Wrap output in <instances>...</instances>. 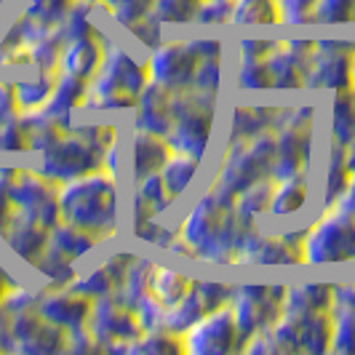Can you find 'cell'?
I'll return each instance as SVG.
<instances>
[{
	"label": "cell",
	"instance_id": "cell-33",
	"mask_svg": "<svg viewBox=\"0 0 355 355\" xmlns=\"http://www.w3.org/2000/svg\"><path fill=\"white\" fill-rule=\"evenodd\" d=\"M125 350H134V353H182L184 350V342L182 334H174L168 329H153V331H142L134 342L125 345Z\"/></svg>",
	"mask_w": 355,
	"mask_h": 355
},
{
	"label": "cell",
	"instance_id": "cell-9",
	"mask_svg": "<svg viewBox=\"0 0 355 355\" xmlns=\"http://www.w3.org/2000/svg\"><path fill=\"white\" fill-rule=\"evenodd\" d=\"M89 331L96 347L102 350H125L128 342L142 334V323L137 318V313L128 307L125 302H121V297H102L94 300L89 315Z\"/></svg>",
	"mask_w": 355,
	"mask_h": 355
},
{
	"label": "cell",
	"instance_id": "cell-42",
	"mask_svg": "<svg viewBox=\"0 0 355 355\" xmlns=\"http://www.w3.org/2000/svg\"><path fill=\"white\" fill-rule=\"evenodd\" d=\"M187 49L196 53V59L222 56V43H219V40H203V37H196V40H187Z\"/></svg>",
	"mask_w": 355,
	"mask_h": 355
},
{
	"label": "cell",
	"instance_id": "cell-30",
	"mask_svg": "<svg viewBox=\"0 0 355 355\" xmlns=\"http://www.w3.org/2000/svg\"><path fill=\"white\" fill-rule=\"evenodd\" d=\"M232 24H275L281 21L278 0H232Z\"/></svg>",
	"mask_w": 355,
	"mask_h": 355
},
{
	"label": "cell",
	"instance_id": "cell-5",
	"mask_svg": "<svg viewBox=\"0 0 355 355\" xmlns=\"http://www.w3.org/2000/svg\"><path fill=\"white\" fill-rule=\"evenodd\" d=\"M302 265L350 262L355 259V214L329 206L318 222L302 235Z\"/></svg>",
	"mask_w": 355,
	"mask_h": 355
},
{
	"label": "cell",
	"instance_id": "cell-24",
	"mask_svg": "<svg viewBox=\"0 0 355 355\" xmlns=\"http://www.w3.org/2000/svg\"><path fill=\"white\" fill-rule=\"evenodd\" d=\"M8 243L27 262H40L43 254H46V246H49V227H43L37 222H30V219H21L17 227L11 225Z\"/></svg>",
	"mask_w": 355,
	"mask_h": 355
},
{
	"label": "cell",
	"instance_id": "cell-26",
	"mask_svg": "<svg viewBox=\"0 0 355 355\" xmlns=\"http://www.w3.org/2000/svg\"><path fill=\"white\" fill-rule=\"evenodd\" d=\"M304 200H307V184H304L302 177L275 179L267 214H272V216H278V219H281V216H291V214L302 211Z\"/></svg>",
	"mask_w": 355,
	"mask_h": 355
},
{
	"label": "cell",
	"instance_id": "cell-4",
	"mask_svg": "<svg viewBox=\"0 0 355 355\" xmlns=\"http://www.w3.org/2000/svg\"><path fill=\"white\" fill-rule=\"evenodd\" d=\"M147 64L123 49L105 53L96 75L89 80L86 105L96 110H125L137 105V96L147 86Z\"/></svg>",
	"mask_w": 355,
	"mask_h": 355
},
{
	"label": "cell",
	"instance_id": "cell-17",
	"mask_svg": "<svg viewBox=\"0 0 355 355\" xmlns=\"http://www.w3.org/2000/svg\"><path fill=\"white\" fill-rule=\"evenodd\" d=\"M86 94H89V80L86 78H78V75H64L59 80H53V91L49 96L46 107L40 110L49 121L59 125V128H67L72 112L78 107L86 105Z\"/></svg>",
	"mask_w": 355,
	"mask_h": 355
},
{
	"label": "cell",
	"instance_id": "cell-11",
	"mask_svg": "<svg viewBox=\"0 0 355 355\" xmlns=\"http://www.w3.org/2000/svg\"><path fill=\"white\" fill-rule=\"evenodd\" d=\"M184 350L196 355H222L238 350V326L232 318L230 302L203 313L200 318L182 334Z\"/></svg>",
	"mask_w": 355,
	"mask_h": 355
},
{
	"label": "cell",
	"instance_id": "cell-6",
	"mask_svg": "<svg viewBox=\"0 0 355 355\" xmlns=\"http://www.w3.org/2000/svg\"><path fill=\"white\" fill-rule=\"evenodd\" d=\"M214 128V96L211 94H182L174 99V121L166 134V142L174 153L203 158Z\"/></svg>",
	"mask_w": 355,
	"mask_h": 355
},
{
	"label": "cell",
	"instance_id": "cell-27",
	"mask_svg": "<svg viewBox=\"0 0 355 355\" xmlns=\"http://www.w3.org/2000/svg\"><path fill=\"white\" fill-rule=\"evenodd\" d=\"M329 125H331V142L342 147L355 142V89L339 91V96L331 105Z\"/></svg>",
	"mask_w": 355,
	"mask_h": 355
},
{
	"label": "cell",
	"instance_id": "cell-44",
	"mask_svg": "<svg viewBox=\"0 0 355 355\" xmlns=\"http://www.w3.org/2000/svg\"><path fill=\"white\" fill-rule=\"evenodd\" d=\"M345 163H347V171H350V177L355 174V142H350L345 147Z\"/></svg>",
	"mask_w": 355,
	"mask_h": 355
},
{
	"label": "cell",
	"instance_id": "cell-37",
	"mask_svg": "<svg viewBox=\"0 0 355 355\" xmlns=\"http://www.w3.org/2000/svg\"><path fill=\"white\" fill-rule=\"evenodd\" d=\"M238 86L241 89H270V70H267V56H241V70H238Z\"/></svg>",
	"mask_w": 355,
	"mask_h": 355
},
{
	"label": "cell",
	"instance_id": "cell-34",
	"mask_svg": "<svg viewBox=\"0 0 355 355\" xmlns=\"http://www.w3.org/2000/svg\"><path fill=\"white\" fill-rule=\"evenodd\" d=\"M267 128H270V112H267V110L238 107L230 123V142L251 139V137H257V134H265Z\"/></svg>",
	"mask_w": 355,
	"mask_h": 355
},
{
	"label": "cell",
	"instance_id": "cell-18",
	"mask_svg": "<svg viewBox=\"0 0 355 355\" xmlns=\"http://www.w3.org/2000/svg\"><path fill=\"white\" fill-rule=\"evenodd\" d=\"M331 350L355 353V286H334L331 300Z\"/></svg>",
	"mask_w": 355,
	"mask_h": 355
},
{
	"label": "cell",
	"instance_id": "cell-2",
	"mask_svg": "<svg viewBox=\"0 0 355 355\" xmlns=\"http://www.w3.org/2000/svg\"><path fill=\"white\" fill-rule=\"evenodd\" d=\"M241 225L243 219L235 214V209L225 206L214 193H209L187 211L177 235L196 259L225 265L235 257Z\"/></svg>",
	"mask_w": 355,
	"mask_h": 355
},
{
	"label": "cell",
	"instance_id": "cell-14",
	"mask_svg": "<svg viewBox=\"0 0 355 355\" xmlns=\"http://www.w3.org/2000/svg\"><path fill=\"white\" fill-rule=\"evenodd\" d=\"M313 40H286L267 53V70L275 89H302L307 80V64Z\"/></svg>",
	"mask_w": 355,
	"mask_h": 355
},
{
	"label": "cell",
	"instance_id": "cell-43",
	"mask_svg": "<svg viewBox=\"0 0 355 355\" xmlns=\"http://www.w3.org/2000/svg\"><path fill=\"white\" fill-rule=\"evenodd\" d=\"M334 206L342 209V211H347V214H355V174L350 177L347 187H345V193H342V198H339Z\"/></svg>",
	"mask_w": 355,
	"mask_h": 355
},
{
	"label": "cell",
	"instance_id": "cell-45",
	"mask_svg": "<svg viewBox=\"0 0 355 355\" xmlns=\"http://www.w3.org/2000/svg\"><path fill=\"white\" fill-rule=\"evenodd\" d=\"M0 300H6V286H3V272H0Z\"/></svg>",
	"mask_w": 355,
	"mask_h": 355
},
{
	"label": "cell",
	"instance_id": "cell-13",
	"mask_svg": "<svg viewBox=\"0 0 355 355\" xmlns=\"http://www.w3.org/2000/svg\"><path fill=\"white\" fill-rule=\"evenodd\" d=\"M198 59L187 43H160L147 62V78L168 91H184L196 80Z\"/></svg>",
	"mask_w": 355,
	"mask_h": 355
},
{
	"label": "cell",
	"instance_id": "cell-3",
	"mask_svg": "<svg viewBox=\"0 0 355 355\" xmlns=\"http://www.w3.org/2000/svg\"><path fill=\"white\" fill-rule=\"evenodd\" d=\"M272 158H275V137H270L267 131L251 139L230 142L211 193L232 209L238 193H243L246 187L262 179H272Z\"/></svg>",
	"mask_w": 355,
	"mask_h": 355
},
{
	"label": "cell",
	"instance_id": "cell-38",
	"mask_svg": "<svg viewBox=\"0 0 355 355\" xmlns=\"http://www.w3.org/2000/svg\"><path fill=\"white\" fill-rule=\"evenodd\" d=\"M72 6H75V0H33L30 3V19L49 27L56 21H64Z\"/></svg>",
	"mask_w": 355,
	"mask_h": 355
},
{
	"label": "cell",
	"instance_id": "cell-25",
	"mask_svg": "<svg viewBox=\"0 0 355 355\" xmlns=\"http://www.w3.org/2000/svg\"><path fill=\"white\" fill-rule=\"evenodd\" d=\"M190 288H193V281L184 278L179 270H171V267H163V265L153 267V275H150V297H153L155 302L163 304V307L177 304Z\"/></svg>",
	"mask_w": 355,
	"mask_h": 355
},
{
	"label": "cell",
	"instance_id": "cell-8",
	"mask_svg": "<svg viewBox=\"0 0 355 355\" xmlns=\"http://www.w3.org/2000/svg\"><path fill=\"white\" fill-rule=\"evenodd\" d=\"M102 155L105 150L94 147L89 139H83L78 131H72L70 137L59 134L46 150H43V166L40 174L51 179L53 184L78 179L89 171L102 168Z\"/></svg>",
	"mask_w": 355,
	"mask_h": 355
},
{
	"label": "cell",
	"instance_id": "cell-41",
	"mask_svg": "<svg viewBox=\"0 0 355 355\" xmlns=\"http://www.w3.org/2000/svg\"><path fill=\"white\" fill-rule=\"evenodd\" d=\"M230 11L232 0H203L196 21H200V24H225V21H230Z\"/></svg>",
	"mask_w": 355,
	"mask_h": 355
},
{
	"label": "cell",
	"instance_id": "cell-12",
	"mask_svg": "<svg viewBox=\"0 0 355 355\" xmlns=\"http://www.w3.org/2000/svg\"><path fill=\"white\" fill-rule=\"evenodd\" d=\"M11 196V206L19 211L21 219L37 222L43 227L51 230L59 222V200H56V184L43 174H21L19 179L11 182L8 187Z\"/></svg>",
	"mask_w": 355,
	"mask_h": 355
},
{
	"label": "cell",
	"instance_id": "cell-22",
	"mask_svg": "<svg viewBox=\"0 0 355 355\" xmlns=\"http://www.w3.org/2000/svg\"><path fill=\"white\" fill-rule=\"evenodd\" d=\"M294 323H297L300 350L304 353H329L331 350V313L329 310L310 313L304 318H294Z\"/></svg>",
	"mask_w": 355,
	"mask_h": 355
},
{
	"label": "cell",
	"instance_id": "cell-20",
	"mask_svg": "<svg viewBox=\"0 0 355 355\" xmlns=\"http://www.w3.org/2000/svg\"><path fill=\"white\" fill-rule=\"evenodd\" d=\"M331 300H334V284L286 286L281 315H286V318H304L310 313L331 310Z\"/></svg>",
	"mask_w": 355,
	"mask_h": 355
},
{
	"label": "cell",
	"instance_id": "cell-36",
	"mask_svg": "<svg viewBox=\"0 0 355 355\" xmlns=\"http://www.w3.org/2000/svg\"><path fill=\"white\" fill-rule=\"evenodd\" d=\"M355 19V0H315L310 21L315 24H347Z\"/></svg>",
	"mask_w": 355,
	"mask_h": 355
},
{
	"label": "cell",
	"instance_id": "cell-39",
	"mask_svg": "<svg viewBox=\"0 0 355 355\" xmlns=\"http://www.w3.org/2000/svg\"><path fill=\"white\" fill-rule=\"evenodd\" d=\"M112 17L118 24H123L125 30H131L137 21H142L144 17H150L153 11V0H115L110 6Z\"/></svg>",
	"mask_w": 355,
	"mask_h": 355
},
{
	"label": "cell",
	"instance_id": "cell-19",
	"mask_svg": "<svg viewBox=\"0 0 355 355\" xmlns=\"http://www.w3.org/2000/svg\"><path fill=\"white\" fill-rule=\"evenodd\" d=\"M102 59H105V51H102L99 40H96V33L94 35L70 37L64 51L59 53V70L64 75H78V78L91 80L99 70Z\"/></svg>",
	"mask_w": 355,
	"mask_h": 355
},
{
	"label": "cell",
	"instance_id": "cell-1",
	"mask_svg": "<svg viewBox=\"0 0 355 355\" xmlns=\"http://www.w3.org/2000/svg\"><path fill=\"white\" fill-rule=\"evenodd\" d=\"M118 179L96 168L83 177L56 184L59 219L102 238L118 225Z\"/></svg>",
	"mask_w": 355,
	"mask_h": 355
},
{
	"label": "cell",
	"instance_id": "cell-23",
	"mask_svg": "<svg viewBox=\"0 0 355 355\" xmlns=\"http://www.w3.org/2000/svg\"><path fill=\"white\" fill-rule=\"evenodd\" d=\"M294 265V262H302V251H300V243H291L286 241L284 235L281 238H262L257 241V246L241 259V265Z\"/></svg>",
	"mask_w": 355,
	"mask_h": 355
},
{
	"label": "cell",
	"instance_id": "cell-15",
	"mask_svg": "<svg viewBox=\"0 0 355 355\" xmlns=\"http://www.w3.org/2000/svg\"><path fill=\"white\" fill-rule=\"evenodd\" d=\"M174 91L163 89L147 80L142 94L137 96V131H147L155 137H166L174 121Z\"/></svg>",
	"mask_w": 355,
	"mask_h": 355
},
{
	"label": "cell",
	"instance_id": "cell-35",
	"mask_svg": "<svg viewBox=\"0 0 355 355\" xmlns=\"http://www.w3.org/2000/svg\"><path fill=\"white\" fill-rule=\"evenodd\" d=\"M203 0H153L150 17L158 19L160 24H187L196 21Z\"/></svg>",
	"mask_w": 355,
	"mask_h": 355
},
{
	"label": "cell",
	"instance_id": "cell-10",
	"mask_svg": "<svg viewBox=\"0 0 355 355\" xmlns=\"http://www.w3.org/2000/svg\"><path fill=\"white\" fill-rule=\"evenodd\" d=\"M353 59L355 43L347 40H315L310 64H307V80L310 89H353Z\"/></svg>",
	"mask_w": 355,
	"mask_h": 355
},
{
	"label": "cell",
	"instance_id": "cell-32",
	"mask_svg": "<svg viewBox=\"0 0 355 355\" xmlns=\"http://www.w3.org/2000/svg\"><path fill=\"white\" fill-rule=\"evenodd\" d=\"M53 91V78L49 72H43L35 80H19L14 86V96H17V107L24 112H40L49 96Z\"/></svg>",
	"mask_w": 355,
	"mask_h": 355
},
{
	"label": "cell",
	"instance_id": "cell-21",
	"mask_svg": "<svg viewBox=\"0 0 355 355\" xmlns=\"http://www.w3.org/2000/svg\"><path fill=\"white\" fill-rule=\"evenodd\" d=\"M171 153L174 150L168 147L166 137L137 131L134 142H131V174H134V182L150 177V174H158Z\"/></svg>",
	"mask_w": 355,
	"mask_h": 355
},
{
	"label": "cell",
	"instance_id": "cell-40",
	"mask_svg": "<svg viewBox=\"0 0 355 355\" xmlns=\"http://www.w3.org/2000/svg\"><path fill=\"white\" fill-rule=\"evenodd\" d=\"M219 75H222V59L219 56H211V59H198L196 67V80L193 86L203 94H216L219 91Z\"/></svg>",
	"mask_w": 355,
	"mask_h": 355
},
{
	"label": "cell",
	"instance_id": "cell-31",
	"mask_svg": "<svg viewBox=\"0 0 355 355\" xmlns=\"http://www.w3.org/2000/svg\"><path fill=\"white\" fill-rule=\"evenodd\" d=\"M272 184H275V179H262V182L246 187L243 193H238L235 206H232L235 214L246 222H254L259 214H265L267 206H270V196H272Z\"/></svg>",
	"mask_w": 355,
	"mask_h": 355
},
{
	"label": "cell",
	"instance_id": "cell-28",
	"mask_svg": "<svg viewBox=\"0 0 355 355\" xmlns=\"http://www.w3.org/2000/svg\"><path fill=\"white\" fill-rule=\"evenodd\" d=\"M198 163L200 160L193 158V155H184V153H171L168 160L163 163V168H160L158 174L163 179V184H166V190H168V196L177 200L187 187H190V182L196 179V171H198Z\"/></svg>",
	"mask_w": 355,
	"mask_h": 355
},
{
	"label": "cell",
	"instance_id": "cell-16",
	"mask_svg": "<svg viewBox=\"0 0 355 355\" xmlns=\"http://www.w3.org/2000/svg\"><path fill=\"white\" fill-rule=\"evenodd\" d=\"M91 304H94V300L72 291L70 286H59V291L46 294V300H43L37 313L46 320H51L53 326L72 331V329H80V326L89 323Z\"/></svg>",
	"mask_w": 355,
	"mask_h": 355
},
{
	"label": "cell",
	"instance_id": "cell-46",
	"mask_svg": "<svg viewBox=\"0 0 355 355\" xmlns=\"http://www.w3.org/2000/svg\"><path fill=\"white\" fill-rule=\"evenodd\" d=\"M353 89H355V59H353Z\"/></svg>",
	"mask_w": 355,
	"mask_h": 355
},
{
	"label": "cell",
	"instance_id": "cell-7",
	"mask_svg": "<svg viewBox=\"0 0 355 355\" xmlns=\"http://www.w3.org/2000/svg\"><path fill=\"white\" fill-rule=\"evenodd\" d=\"M284 294H286V286H270V284L241 286L238 291H232L230 307H232L235 326H238V350H243V345L254 334L270 329L275 320L281 318Z\"/></svg>",
	"mask_w": 355,
	"mask_h": 355
},
{
	"label": "cell",
	"instance_id": "cell-29",
	"mask_svg": "<svg viewBox=\"0 0 355 355\" xmlns=\"http://www.w3.org/2000/svg\"><path fill=\"white\" fill-rule=\"evenodd\" d=\"M350 182V171H347V163H345V147L337 142H331V158L326 163V179H323V206H334L345 187Z\"/></svg>",
	"mask_w": 355,
	"mask_h": 355
}]
</instances>
